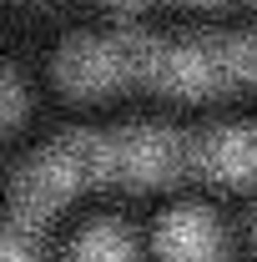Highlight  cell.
I'll return each mask as SVG.
<instances>
[{
  "instance_id": "6da1fadb",
  "label": "cell",
  "mask_w": 257,
  "mask_h": 262,
  "mask_svg": "<svg viewBox=\"0 0 257 262\" xmlns=\"http://www.w3.org/2000/svg\"><path fill=\"white\" fill-rule=\"evenodd\" d=\"M86 177H106V136L101 131H61L46 141L10 182V217L35 222L51 207H61Z\"/></svg>"
},
{
  "instance_id": "7a4b0ae2",
  "label": "cell",
  "mask_w": 257,
  "mask_h": 262,
  "mask_svg": "<svg viewBox=\"0 0 257 262\" xmlns=\"http://www.w3.org/2000/svg\"><path fill=\"white\" fill-rule=\"evenodd\" d=\"M121 46L131 56V71L166 91H207L212 81L227 76L207 40H161L146 31H121Z\"/></svg>"
},
{
  "instance_id": "3957f363",
  "label": "cell",
  "mask_w": 257,
  "mask_h": 262,
  "mask_svg": "<svg viewBox=\"0 0 257 262\" xmlns=\"http://www.w3.org/2000/svg\"><path fill=\"white\" fill-rule=\"evenodd\" d=\"M187 162V141L172 126H121L106 136V177L157 182Z\"/></svg>"
},
{
  "instance_id": "277c9868",
  "label": "cell",
  "mask_w": 257,
  "mask_h": 262,
  "mask_svg": "<svg viewBox=\"0 0 257 262\" xmlns=\"http://www.w3.org/2000/svg\"><path fill=\"white\" fill-rule=\"evenodd\" d=\"M56 76L71 91H101V86H116L121 76H131V56L121 35H71L56 51Z\"/></svg>"
},
{
  "instance_id": "5b68a950",
  "label": "cell",
  "mask_w": 257,
  "mask_h": 262,
  "mask_svg": "<svg viewBox=\"0 0 257 262\" xmlns=\"http://www.w3.org/2000/svg\"><path fill=\"white\" fill-rule=\"evenodd\" d=\"M187 157L197 171L217 182L257 177V126H207L202 136L187 141Z\"/></svg>"
},
{
  "instance_id": "8992f818",
  "label": "cell",
  "mask_w": 257,
  "mask_h": 262,
  "mask_svg": "<svg viewBox=\"0 0 257 262\" xmlns=\"http://www.w3.org/2000/svg\"><path fill=\"white\" fill-rule=\"evenodd\" d=\"M217 222L202 207H172L157 227V247L166 262H212L217 257Z\"/></svg>"
},
{
  "instance_id": "52a82bcc",
  "label": "cell",
  "mask_w": 257,
  "mask_h": 262,
  "mask_svg": "<svg viewBox=\"0 0 257 262\" xmlns=\"http://www.w3.org/2000/svg\"><path fill=\"white\" fill-rule=\"evenodd\" d=\"M66 262H131V237L116 222H91L71 242Z\"/></svg>"
},
{
  "instance_id": "ba28073f",
  "label": "cell",
  "mask_w": 257,
  "mask_h": 262,
  "mask_svg": "<svg viewBox=\"0 0 257 262\" xmlns=\"http://www.w3.org/2000/svg\"><path fill=\"white\" fill-rule=\"evenodd\" d=\"M207 46L217 51L227 76H247L257 81V31H242V35H207Z\"/></svg>"
},
{
  "instance_id": "9c48e42d",
  "label": "cell",
  "mask_w": 257,
  "mask_h": 262,
  "mask_svg": "<svg viewBox=\"0 0 257 262\" xmlns=\"http://www.w3.org/2000/svg\"><path fill=\"white\" fill-rule=\"evenodd\" d=\"M31 252H35L31 222H15V217H10V227H5V242H0V257H5V262H31Z\"/></svg>"
},
{
  "instance_id": "30bf717a",
  "label": "cell",
  "mask_w": 257,
  "mask_h": 262,
  "mask_svg": "<svg viewBox=\"0 0 257 262\" xmlns=\"http://www.w3.org/2000/svg\"><path fill=\"white\" fill-rule=\"evenodd\" d=\"M5 121H20V76L15 71H5Z\"/></svg>"
},
{
  "instance_id": "8fae6325",
  "label": "cell",
  "mask_w": 257,
  "mask_h": 262,
  "mask_svg": "<svg viewBox=\"0 0 257 262\" xmlns=\"http://www.w3.org/2000/svg\"><path fill=\"white\" fill-rule=\"evenodd\" d=\"M111 5H146V0H111Z\"/></svg>"
},
{
  "instance_id": "7c38bea8",
  "label": "cell",
  "mask_w": 257,
  "mask_h": 262,
  "mask_svg": "<svg viewBox=\"0 0 257 262\" xmlns=\"http://www.w3.org/2000/svg\"><path fill=\"white\" fill-rule=\"evenodd\" d=\"M252 232H257V222H252Z\"/></svg>"
}]
</instances>
